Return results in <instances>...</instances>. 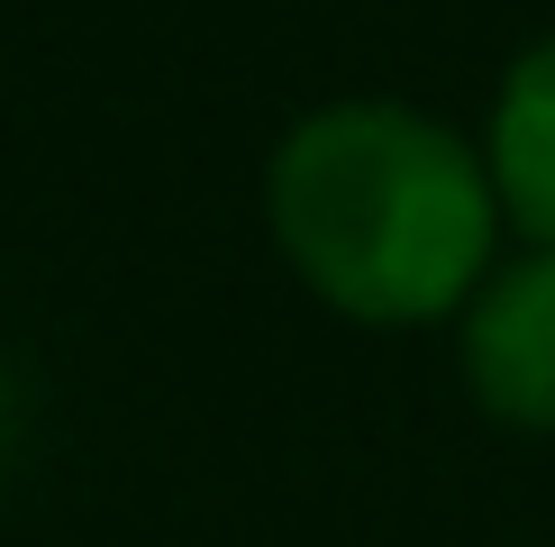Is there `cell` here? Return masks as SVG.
I'll return each instance as SVG.
<instances>
[{
  "label": "cell",
  "mask_w": 555,
  "mask_h": 547,
  "mask_svg": "<svg viewBox=\"0 0 555 547\" xmlns=\"http://www.w3.org/2000/svg\"><path fill=\"white\" fill-rule=\"evenodd\" d=\"M492 228V165L401 101H337L273 155V238L346 319H437L474 302Z\"/></svg>",
  "instance_id": "6da1fadb"
},
{
  "label": "cell",
  "mask_w": 555,
  "mask_h": 547,
  "mask_svg": "<svg viewBox=\"0 0 555 547\" xmlns=\"http://www.w3.org/2000/svg\"><path fill=\"white\" fill-rule=\"evenodd\" d=\"M492 192L538 246H555V37L528 46L492 110Z\"/></svg>",
  "instance_id": "3957f363"
},
{
  "label": "cell",
  "mask_w": 555,
  "mask_h": 547,
  "mask_svg": "<svg viewBox=\"0 0 555 547\" xmlns=\"http://www.w3.org/2000/svg\"><path fill=\"white\" fill-rule=\"evenodd\" d=\"M465 374L492 420L555 429V246L482 274L465 302Z\"/></svg>",
  "instance_id": "7a4b0ae2"
}]
</instances>
